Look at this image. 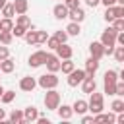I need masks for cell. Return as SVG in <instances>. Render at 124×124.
Wrapping results in <instances>:
<instances>
[{
    "label": "cell",
    "instance_id": "1",
    "mask_svg": "<svg viewBox=\"0 0 124 124\" xmlns=\"http://www.w3.org/2000/svg\"><path fill=\"white\" fill-rule=\"evenodd\" d=\"M87 110H91V114L103 112L105 110V101H103V93L91 91L89 93V101H87Z\"/></svg>",
    "mask_w": 124,
    "mask_h": 124
},
{
    "label": "cell",
    "instance_id": "2",
    "mask_svg": "<svg viewBox=\"0 0 124 124\" xmlns=\"http://www.w3.org/2000/svg\"><path fill=\"white\" fill-rule=\"evenodd\" d=\"M58 81L60 79L56 78L54 72H48V74H43V76L37 78V85L43 87V89H54V87H58Z\"/></svg>",
    "mask_w": 124,
    "mask_h": 124
},
{
    "label": "cell",
    "instance_id": "3",
    "mask_svg": "<svg viewBox=\"0 0 124 124\" xmlns=\"http://www.w3.org/2000/svg\"><path fill=\"white\" fill-rule=\"evenodd\" d=\"M45 108L46 110H56V107L60 105V93L54 89H45Z\"/></svg>",
    "mask_w": 124,
    "mask_h": 124
},
{
    "label": "cell",
    "instance_id": "4",
    "mask_svg": "<svg viewBox=\"0 0 124 124\" xmlns=\"http://www.w3.org/2000/svg\"><path fill=\"white\" fill-rule=\"evenodd\" d=\"M116 29L112 27V25H108L103 33H101V43H103V46H114L116 45Z\"/></svg>",
    "mask_w": 124,
    "mask_h": 124
},
{
    "label": "cell",
    "instance_id": "5",
    "mask_svg": "<svg viewBox=\"0 0 124 124\" xmlns=\"http://www.w3.org/2000/svg\"><path fill=\"white\" fill-rule=\"evenodd\" d=\"M46 50H35L29 58H27V62H29V66L31 68H39V66H43L45 64V60H46Z\"/></svg>",
    "mask_w": 124,
    "mask_h": 124
},
{
    "label": "cell",
    "instance_id": "6",
    "mask_svg": "<svg viewBox=\"0 0 124 124\" xmlns=\"http://www.w3.org/2000/svg\"><path fill=\"white\" fill-rule=\"evenodd\" d=\"M66 76H68V79H66L68 85H70V87H78V85L81 83V79L85 78V70H78V68H74V70H72L70 74H66Z\"/></svg>",
    "mask_w": 124,
    "mask_h": 124
},
{
    "label": "cell",
    "instance_id": "7",
    "mask_svg": "<svg viewBox=\"0 0 124 124\" xmlns=\"http://www.w3.org/2000/svg\"><path fill=\"white\" fill-rule=\"evenodd\" d=\"M54 52H56V56H58L60 60H64V58H72V56H74V48H72L70 45H66V43H60V45L54 48Z\"/></svg>",
    "mask_w": 124,
    "mask_h": 124
},
{
    "label": "cell",
    "instance_id": "8",
    "mask_svg": "<svg viewBox=\"0 0 124 124\" xmlns=\"http://www.w3.org/2000/svg\"><path fill=\"white\" fill-rule=\"evenodd\" d=\"M35 87H37V79H35V78H31V76H23V78L19 79V89H21V91L31 93Z\"/></svg>",
    "mask_w": 124,
    "mask_h": 124
},
{
    "label": "cell",
    "instance_id": "9",
    "mask_svg": "<svg viewBox=\"0 0 124 124\" xmlns=\"http://www.w3.org/2000/svg\"><path fill=\"white\" fill-rule=\"evenodd\" d=\"M45 66L48 72H60V58L56 54H46V60H45Z\"/></svg>",
    "mask_w": 124,
    "mask_h": 124
},
{
    "label": "cell",
    "instance_id": "10",
    "mask_svg": "<svg viewBox=\"0 0 124 124\" xmlns=\"http://www.w3.org/2000/svg\"><path fill=\"white\" fill-rule=\"evenodd\" d=\"M97 70H99V58H93V56H89V58L85 60V76L93 78Z\"/></svg>",
    "mask_w": 124,
    "mask_h": 124
},
{
    "label": "cell",
    "instance_id": "11",
    "mask_svg": "<svg viewBox=\"0 0 124 124\" xmlns=\"http://www.w3.org/2000/svg\"><path fill=\"white\" fill-rule=\"evenodd\" d=\"M79 85H81V91L89 95L91 91H95V89H97V81H95V76H93V78L85 76V78L81 79V83H79Z\"/></svg>",
    "mask_w": 124,
    "mask_h": 124
},
{
    "label": "cell",
    "instance_id": "12",
    "mask_svg": "<svg viewBox=\"0 0 124 124\" xmlns=\"http://www.w3.org/2000/svg\"><path fill=\"white\" fill-rule=\"evenodd\" d=\"M37 116H39V110H37V107H25L23 108V124H29V122H35L37 120Z\"/></svg>",
    "mask_w": 124,
    "mask_h": 124
},
{
    "label": "cell",
    "instance_id": "13",
    "mask_svg": "<svg viewBox=\"0 0 124 124\" xmlns=\"http://www.w3.org/2000/svg\"><path fill=\"white\" fill-rule=\"evenodd\" d=\"M68 17H70V21H78V23H81V21L85 19V12H83L81 6H78V8L68 10Z\"/></svg>",
    "mask_w": 124,
    "mask_h": 124
},
{
    "label": "cell",
    "instance_id": "14",
    "mask_svg": "<svg viewBox=\"0 0 124 124\" xmlns=\"http://www.w3.org/2000/svg\"><path fill=\"white\" fill-rule=\"evenodd\" d=\"M103 48H105V46H103L101 41H93V43L89 45V54H91L93 58H99V60H101V58H103Z\"/></svg>",
    "mask_w": 124,
    "mask_h": 124
},
{
    "label": "cell",
    "instance_id": "15",
    "mask_svg": "<svg viewBox=\"0 0 124 124\" xmlns=\"http://www.w3.org/2000/svg\"><path fill=\"white\" fill-rule=\"evenodd\" d=\"M16 70V60L14 58H4V60H0V72L2 74H12Z\"/></svg>",
    "mask_w": 124,
    "mask_h": 124
},
{
    "label": "cell",
    "instance_id": "16",
    "mask_svg": "<svg viewBox=\"0 0 124 124\" xmlns=\"http://www.w3.org/2000/svg\"><path fill=\"white\" fill-rule=\"evenodd\" d=\"M56 112H58V116H60V120H70L72 116H74V110H72V105H58L56 107Z\"/></svg>",
    "mask_w": 124,
    "mask_h": 124
},
{
    "label": "cell",
    "instance_id": "17",
    "mask_svg": "<svg viewBox=\"0 0 124 124\" xmlns=\"http://www.w3.org/2000/svg\"><path fill=\"white\" fill-rule=\"evenodd\" d=\"M52 14H54L56 19H66V17H68V8H66V4H64V2L56 4V6L52 8Z\"/></svg>",
    "mask_w": 124,
    "mask_h": 124
},
{
    "label": "cell",
    "instance_id": "18",
    "mask_svg": "<svg viewBox=\"0 0 124 124\" xmlns=\"http://www.w3.org/2000/svg\"><path fill=\"white\" fill-rule=\"evenodd\" d=\"M72 110H74V114H85L87 112V101H83V99H76L74 101V105H72Z\"/></svg>",
    "mask_w": 124,
    "mask_h": 124
},
{
    "label": "cell",
    "instance_id": "19",
    "mask_svg": "<svg viewBox=\"0 0 124 124\" xmlns=\"http://www.w3.org/2000/svg\"><path fill=\"white\" fill-rule=\"evenodd\" d=\"M8 120L14 124H23V108H14L8 116Z\"/></svg>",
    "mask_w": 124,
    "mask_h": 124
},
{
    "label": "cell",
    "instance_id": "20",
    "mask_svg": "<svg viewBox=\"0 0 124 124\" xmlns=\"http://www.w3.org/2000/svg\"><path fill=\"white\" fill-rule=\"evenodd\" d=\"M64 31L68 33V37H70V35H72V37H78V35L81 33V25H79L78 21H70V23H68V27H66Z\"/></svg>",
    "mask_w": 124,
    "mask_h": 124
},
{
    "label": "cell",
    "instance_id": "21",
    "mask_svg": "<svg viewBox=\"0 0 124 124\" xmlns=\"http://www.w3.org/2000/svg\"><path fill=\"white\" fill-rule=\"evenodd\" d=\"M12 4H14L16 14H27V10H29V2L27 0H14Z\"/></svg>",
    "mask_w": 124,
    "mask_h": 124
},
{
    "label": "cell",
    "instance_id": "22",
    "mask_svg": "<svg viewBox=\"0 0 124 124\" xmlns=\"http://www.w3.org/2000/svg\"><path fill=\"white\" fill-rule=\"evenodd\" d=\"M16 23H17V25H21V27H25V29H35V27H33V23H31V19H29V16H25V14H17Z\"/></svg>",
    "mask_w": 124,
    "mask_h": 124
},
{
    "label": "cell",
    "instance_id": "23",
    "mask_svg": "<svg viewBox=\"0 0 124 124\" xmlns=\"http://www.w3.org/2000/svg\"><path fill=\"white\" fill-rule=\"evenodd\" d=\"M74 68H76V64L72 62V58H64V60H60V72H62V74H70Z\"/></svg>",
    "mask_w": 124,
    "mask_h": 124
},
{
    "label": "cell",
    "instance_id": "24",
    "mask_svg": "<svg viewBox=\"0 0 124 124\" xmlns=\"http://www.w3.org/2000/svg\"><path fill=\"white\" fill-rule=\"evenodd\" d=\"M23 39H25L27 45H37V29H27Z\"/></svg>",
    "mask_w": 124,
    "mask_h": 124
},
{
    "label": "cell",
    "instance_id": "25",
    "mask_svg": "<svg viewBox=\"0 0 124 124\" xmlns=\"http://www.w3.org/2000/svg\"><path fill=\"white\" fill-rule=\"evenodd\" d=\"M14 99H16V91H12V89H4V93H2V97H0V103L10 105Z\"/></svg>",
    "mask_w": 124,
    "mask_h": 124
},
{
    "label": "cell",
    "instance_id": "26",
    "mask_svg": "<svg viewBox=\"0 0 124 124\" xmlns=\"http://www.w3.org/2000/svg\"><path fill=\"white\" fill-rule=\"evenodd\" d=\"M0 12H2L4 17H14V16H16V10H14V4H12V2H6Z\"/></svg>",
    "mask_w": 124,
    "mask_h": 124
},
{
    "label": "cell",
    "instance_id": "27",
    "mask_svg": "<svg viewBox=\"0 0 124 124\" xmlns=\"http://www.w3.org/2000/svg\"><path fill=\"white\" fill-rule=\"evenodd\" d=\"M116 79H118V72L116 70H107L105 78H103V83H114Z\"/></svg>",
    "mask_w": 124,
    "mask_h": 124
},
{
    "label": "cell",
    "instance_id": "28",
    "mask_svg": "<svg viewBox=\"0 0 124 124\" xmlns=\"http://www.w3.org/2000/svg\"><path fill=\"white\" fill-rule=\"evenodd\" d=\"M110 110L116 114V112H122L124 110V101L122 99H114L112 103H110Z\"/></svg>",
    "mask_w": 124,
    "mask_h": 124
},
{
    "label": "cell",
    "instance_id": "29",
    "mask_svg": "<svg viewBox=\"0 0 124 124\" xmlns=\"http://www.w3.org/2000/svg\"><path fill=\"white\" fill-rule=\"evenodd\" d=\"M14 41L12 31H0V45H10Z\"/></svg>",
    "mask_w": 124,
    "mask_h": 124
},
{
    "label": "cell",
    "instance_id": "30",
    "mask_svg": "<svg viewBox=\"0 0 124 124\" xmlns=\"http://www.w3.org/2000/svg\"><path fill=\"white\" fill-rule=\"evenodd\" d=\"M12 27H14L12 17H4V19H0V31H12Z\"/></svg>",
    "mask_w": 124,
    "mask_h": 124
},
{
    "label": "cell",
    "instance_id": "31",
    "mask_svg": "<svg viewBox=\"0 0 124 124\" xmlns=\"http://www.w3.org/2000/svg\"><path fill=\"white\" fill-rule=\"evenodd\" d=\"M112 56H114L116 62H124V46H122V45H120V46H114Z\"/></svg>",
    "mask_w": 124,
    "mask_h": 124
},
{
    "label": "cell",
    "instance_id": "32",
    "mask_svg": "<svg viewBox=\"0 0 124 124\" xmlns=\"http://www.w3.org/2000/svg\"><path fill=\"white\" fill-rule=\"evenodd\" d=\"M103 17H105V21H107V23H110V21H112V19L116 17V16H114V6H108V8L105 10Z\"/></svg>",
    "mask_w": 124,
    "mask_h": 124
},
{
    "label": "cell",
    "instance_id": "33",
    "mask_svg": "<svg viewBox=\"0 0 124 124\" xmlns=\"http://www.w3.org/2000/svg\"><path fill=\"white\" fill-rule=\"evenodd\" d=\"M110 25L116 29V31H124V17H114L110 21Z\"/></svg>",
    "mask_w": 124,
    "mask_h": 124
},
{
    "label": "cell",
    "instance_id": "34",
    "mask_svg": "<svg viewBox=\"0 0 124 124\" xmlns=\"http://www.w3.org/2000/svg\"><path fill=\"white\" fill-rule=\"evenodd\" d=\"M25 31H27V29H25V27H21V25H17V23L12 27V35H14V37H23V35H25Z\"/></svg>",
    "mask_w": 124,
    "mask_h": 124
},
{
    "label": "cell",
    "instance_id": "35",
    "mask_svg": "<svg viewBox=\"0 0 124 124\" xmlns=\"http://www.w3.org/2000/svg\"><path fill=\"white\" fill-rule=\"evenodd\" d=\"M52 37H54L58 43H66V41H68V33H66V31H62V29H58Z\"/></svg>",
    "mask_w": 124,
    "mask_h": 124
},
{
    "label": "cell",
    "instance_id": "36",
    "mask_svg": "<svg viewBox=\"0 0 124 124\" xmlns=\"http://www.w3.org/2000/svg\"><path fill=\"white\" fill-rule=\"evenodd\" d=\"M114 95H118V97H124V79H116Z\"/></svg>",
    "mask_w": 124,
    "mask_h": 124
},
{
    "label": "cell",
    "instance_id": "37",
    "mask_svg": "<svg viewBox=\"0 0 124 124\" xmlns=\"http://www.w3.org/2000/svg\"><path fill=\"white\" fill-rule=\"evenodd\" d=\"M46 39H48V33L43 31V29H39V31H37V45H43Z\"/></svg>",
    "mask_w": 124,
    "mask_h": 124
},
{
    "label": "cell",
    "instance_id": "38",
    "mask_svg": "<svg viewBox=\"0 0 124 124\" xmlns=\"http://www.w3.org/2000/svg\"><path fill=\"white\" fill-rule=\"evenodd\" d=\"M45 43H46V48H50V50H54V48H56V46L60 45V43H58V41H56L54 37H48V39H46Z\"/></svg>",
    "mask_w": 124,
    "mask_h": 124
},
{
    "label": "cell",
    "instance_id": "39",
    "mask_svg": "<svg viewBox=\"0 0 124 124\" xmlns=\"http://www.w3.org/2000/svg\"><path fill=\"white\" fill-rule=\"evenodd\" d=\"M8 56H10L8 45H0V60H4V58H8Z\"/></svg>",
    "mask_w": 124,
    "mask_h": 124
},
{
    "label": "cell",
    "instance_id": "40",
    "mask_svg": "<svg viewBox=\"0 0 124 124\" xmlns=\"http://www.w3.org/2000/svg\"><path fill=\"white\" fill-rule=\"evenodd\" d=\"M64 4H66V8L68 10H72V8H78L79 6V0H62Z\"/></svg>",
    "mask_w": 124,
    "mask_h": 124
},
{
    "label": "cell",
    "instance_id": "41",
    "mask_svg": "<svg viewBox=\"0 0 124 124\" xmlns=\"http://www.w3.org/2000/svg\"><path fill=\"white\" fill-rule=\"evenodd\" d=\"M93 122V114H81V124H89Z\"/></svg>",
    "mask_w": 124,
    "mask_h": 124
},
{
    "label": "cell",
    "instance_id": "42",
    "mask_svg": "<svg viewBox=\"0 0 124 124\" xmlns=\"http://www.w3.org/2000/svg\"><path fill=\"white\" fill-rule=\"evenodd\" d=\"M85 4H87L89 8H97V6L101 4V0H85Z\"/></svg>",
    "mask_w": 124,
    "mask_h": 124
},
{
    "label": "cell",
    "instance_id": "43",
    "mask_svg": "<svg viewBox=\"0 0 124 124\" xmlns=\"http://www.w3.org/2000/svg\"><path fill=\"white\" fill-rule=\"evenodd\" d=\"M35 122H39V124H50V120L46 118V116H37V120Z\"/></svg>",
    "mask_w": 124,
    "mask_h": 124
},
{
    "label": "cell",
    "instance_id": "44",
    "mask_svg": "<svg viewBox=\"0 0 124 124\" xmlns=\"http://www.w3.org/2000/svg\"><path fill=\"white\" fill-rule=\"evenodd\" d=\"M101 4H103L105 8H108V6H114V4H116V0H101Z\"/></svg>",
    "mask_w": 124,
    "mask_h": 124
},
{
    "label": "cell",
    "instance_id": "45",
    "mask_svg": "<svg viewBox=\"0 0 124 124\" xmlns=\"http://www.w3.org/2000/svg\"><path fill=\"white\" fill-rule=\"evenodd\" d=\"M2 120H6V110H4V108H0V122H2Z\"/></svg>",
    "mask_w": 124,
    "mask_h": 124
},
{
    "label": "cell",
    "instance_id": "46",
    "mask_svg": "<svg viewBox=\"0 0 124 124\" xmlns=\"http://www.w3.org/2000/svg\"><path fill=\"white\" fill-rule=\"evenodd\" d=\"M6 4V0H0V10H2V6Z\"/></svg>",
    "mask_w": 124,
    "mask_h": 124
},
{
    "label": "cell",
    "instance_id": "47",
    "mask_svg": "<svg viewBox=\"0 0 124 124\" xmlns=\"http://www.w3.org/2000/svg\"><path fill=\"white\" fill-rule=\"evenodd\" d=\"M2 93H4V87H2V85H0V97H2Z\"/></svg>",
    "mask_w": 124,
    "mask_h": 124
}]
</instances>
